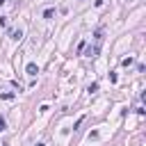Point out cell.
Returning a JSON list of instances; mask_svg holds the SVG:
<instances>
[{
    "label": "cell",
    "instance_id": "obj_5",
    "mask_svg": "<svg viewBox=\"0 0 146 146\" xmlns=\"http://www.w3.org/2000/svg\"><path fill=\"white\" fill-rule=\"evenodd\" d=\"M36 146H46V144H36Z\"/></svg>",
    "mask_w": 146,
    "mask_h": 146
},
{
    "label": "cell",
    "instance_id": "obj_2",
    "mask_svg": "<svg viewBox=\"0 0 146 146\" xmlns=\"http://www.w3.org/2000/svg\"><path fill=\"white\" fill-rule=\"evenodd\" d=\"M52 16H55V9H46L43 11V18H52Z\"/></svg>",
    "mask_w": 146,
    "mask_h": 146
},
{
    "label": "cell",
    "instance_id": "obj_3",
    "mask_svg": "<svg viewBox=\"0 0 146 146\" xmlns=\"http://www.w3.org/2000/svg\"><path fill=\"white\" fill-rule=\"evenodd\" d=\"M21 36H23L21 30H14V32H11V39H21Z\"/></svg>",
    "mask_w": 146,
    "mask_h": 146
},
{
    "label": "cell",
    "instance_id": "obj_4",
    "mask_svg": "<svg viewBox=\"0 0 146 146\" xmlns=\"http://www.w3.org/2000/svg\"><path fill=\"white\" fill-rule=\"evenodd\" d=\"M5 128H7V123H5V119H2V116H0V132H2V130H5Z\"/></svg>",
    "mask_w": 146,
    "mask_h": 146
},
{
    "label": "cell",
    "instance_id": "obj_1",
    "mask_svg": "<svg viewBox=\"0 0 146 146\" xmlns=\"http://www.w3.org/2000/svg\"><path fill=\"white\" fill-rule=\"evenodd\" d=\"M27 73H30V75H36V73H39V66L30 62V64H27Z\"/></svg>",
    "mask_w": 146,
    "mask_h": 146
}]
</instances>
